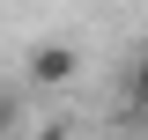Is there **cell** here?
Segmentation results:
<instances>
[{"label": "cell", "mask_w": 148, "mask_h": 140, "mask_svg": "<svg viewBox=\"0 0 148 140\" xmlns=\"http://www.w3.org/2000/svg\"><path fill=\"white\" fill-rule=\"evenodd\" d=\"M74 67H82V59H74L67 44H37V52H30V81H37V88H67Z\"/></svg>", "instance_id": "6da1fadb"}, {"label": "cell", "mask_w": 148, "mask_h": 140, "mask_svg": "<svg viewBox=\"0 0 148 140\" xmlns=\"http://www.w3.org/2000/svg\"><path fill=\"white\" fill-rule=\"evenodd\" d=\"M8 125H15V96L0 88V140H8Z\"/></svg>", "instance_id": "7a4b0ae2"}, {"label": "cell", "mask_w": 148, "mask_h": 140, "mask_svg": "<svg viewBox=\"0 0 148 140\" xmlns=\"http://www.w3.org/2000/svg\"><path fill=\"white\" fill-rule=\"evenodd\" d=\"M37 140H74V133H67V125H45V133H37Z\"/></svg>", "instance_id": "3957f363"}]
</instances>
